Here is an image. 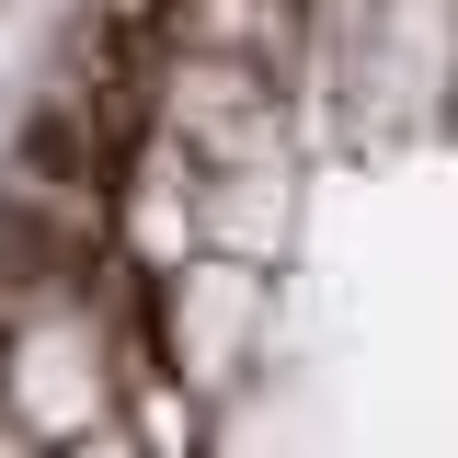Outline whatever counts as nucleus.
Masks as SVG:
<instances>
[{
  "label": "nucleus",
  "instance_id": "1",
  "mask_svg": "<svg viewBox=\"0 0 458 458\" xmlns=\"http://www.w3.org/2000/svg\"><path fill=\"white\" fill-rule=\"evenodd\" d=\"M0 436L458 447V0H114L0 229Z\"/></svg>",
  "mask_w": 458,
  "mask_h": 458
}]
</instances>
